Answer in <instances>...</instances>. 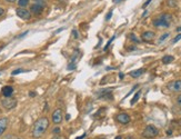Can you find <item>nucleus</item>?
I'll use <instances>...</instances> for the list:
<instances>
[{
    "label": "nucleus",
    "mask_w": 181,
    "mask_h": 139,
    "mask_svg": "<svg viewBox=\"0 0 181 139\" xmlns=\"http://www.w3.org/2000/svg\"><path fill=\"white\" fill-rule=\"evenodd\" d=\"M49 127V119L47 117H41L39 118L37 121L34 124L32 130H31V136L34 139H39L41 138L43 134L46 132V130Z\"/></svg>",
    "instance_id": "nucleus-1"
},
{
    "label": "nucleus",
    "mask_w": 181,
    "mask_h": 139,
    "mask_svg": "<svg viewBox=\"0 0 181 139\" xmlns=\"http://www.w3.org/2000/svg\"><path fill=\"white\" fill-rule=\"evenodd\" d=\"M171 21H172V15L164 13L155 18L152 24L156 28H169L171 25Z\"/></svg>",
    "instance_id": "nucleus-2"
},
{
    "label": "nucleus",
    "mask_w": 181,
    "mask_h": 139,
    "mask_svg": "<svg viewBox=\"0 0 181 139\" xmlns=\"http://www.w3.org/2000/svg\"><path fill=\"white\" fill-rule=\"evenodd\" d=\"M158 135H159V130L155 126H152V125H148L142 131V137L147 139L156 138Z\"/></svg>",
    "instance_id": "nucleus-3"
},
{
    "label": "nucleus",
    "mask_w": 181,
    "mask_h": 139,
    "mask_svg": "<svg viewBox=\"0 0 181 139\" xmlns=\"http://www.w3.org/2000/svg\"><path fill=\"white\" fill-rule=\"evenodd\" d=\"M1 105H2L4 109L7 110L13 109L17 106V99L12 97H4V99L1 100Z\"/></svg>",
    "instance_id": "nucleus-4"
},
{
    "label": "nucleus",
    "mask_w": 181,
    "mask_h": 139,
    "mask_svg": "<svg viewBox=\"0 0 181 139\" xmlns=\"http://www.w3.org/2000/svg\"><path fill=\"white\" fill-rule=\"evenodd\" d=\"M16 13L19 18H21L22 20H30L31 19V13L30 10L26 8H22V7H19V8L16 9Z\"/></svg>",
    "instance_id": "nucleus-5"
},
{
    "label": "nucleus",
    "mask_w": 181,
    "mask_h": 139,
    "mask_svg": "<svg viewBox=\"0 0 181 139\" xmlns=\"http://www.w3.org/2000/svg\"><path fill=\"white\" fill-rule=\"evenodd\" d=\"M62 119H63V113L60 108L56 109L55 111L52 113V121H53V124L59 125L60 122L62 121Z\"/></svg>",
    "instance_id": "nucleus-6"
},
{
    "label": "nucleus",
    "mask_w": 181,
    "mask_h": 139,
    "mask_svg": "<svg viewBox=\"0 0 181 139\" xmlns=\"http://www.w3.org/2000/svg\"><path fill=\"white\" fill-rule=\"evenodd\" d=\"M116 120H117L119 124L127 125V124L130 122V116L127 114V113H121V114H118L116 116Z\"/></svg>",
    "instance_id": "nucleus-7"
},
{
    "label": "nucleus",
    "mask_w": 181,
    "mask_h": 139,
    "mask_svg": "<svg viewBox=\"0 0 181 139\" xmlns=\"http://www.w3.org/2000/svg\"><path fill=\"white\" fill-rule=\"evenodd\" d=\"M168 88L170 89L171 91L181 93V79L174 80L172 82H170V84L168 85Z\"/></svg>",
    "instance_id": "nucleus-8"
},
{
    "label": "nucleus",
    "mask_w": 181,
    "mask_h": 139,
    "mask_svg": "<svg viewBox=\"0 0 181 139\" xmlns=\"http://www.w3.org/2000/svg\"><path fill=\"white\" fill-rule=\"evenodd\" d=\"M43 9L45 7H42L41 4H34L32 2V4L30 6V13L36 15V16H39V15H41L42 11H43Z\"/></svg>",
    "instance_id": "nucleus-9"
},
{
    "label": "nucleus",
    "mask_w": 181,
    "mask_h": 139,
    "mask_svg": "<svg viewBox=\"0 0 181 139\" xmlns=\"http://www.w3.org/2000/svg\"><path fill=\"white\" fill-rule=\"evenodd\" d=\"M156 37V34L153 32V31H150V30H148V31H144L142 32L141 35V38H142L143 41H147V42H150L152 41L153 39Z\"/></svg>",
    "instance_id": "nucleus-10"
},
{
    "label": "nucleus",
    "mask_w": 181,
    "mask_h": 139,
    "mask_svg": "<svg viewBox=\"0 0 181 139\" xmlns=\"http://www.w3.org/2000/svg\"><path fill=\"white\" fill-rule=\"evenodd\" d=\"M8 125H9V119L7 118V117L0 118V137L4 135L6 129L8 128Z\"/></svg>",
    "instance_id": "nucleus-11"
},
{
    "label": "nucleus",
    "mask_w": 181,
    "mask_h": 139,
    "mask_svg": "<svg viewBox=\"0 0 181 139\" xmlns=\"http://www.w3.org/2000/svg\"><path fill=\"white\" fill-rule=\"evenodd\" d=\"M78 56H79V54H78V51L77 52H75L73 55H72L71 59H70V63H69V65L67 66V69L68 70H73V69H76V63H77V59H78Z\"/></svg>",
    "instance_id": "nucleus-12"
},
{
    "label": "nucleus",
    "mask_w": 181,
    "mask_h": 139,
    "mask_svg": "<svg viewBox=\"0 0 181 139\" xmlns=\"http://www.w3.org/2000/svg\"><path fill=\"white\" fill-rule=\"evenodd\" d=\"M1 93L4 97H11L13 93V88L11 86H4L1 90Z\"/></svg>",
    "instance_id": "nucleus-13"
},
{
    "label": "nucleus",
    "mask_w": 181,
    "mask_h": 139,
    "mask_svg": "<svg viewBox=\"0 0 181 139\" xmlns=\"http://www.w3.org/2000/svg\"><path fill=\"white\" fill-rule=\"evenodd\" d=\"M144 71H146V69H144V68H140V69H137V70H133V71H131L130 72V76L132 77V78H138V77L141 76V75H142Z\"/></svg>",
    "instance_id": "nucleus-14"
},
{
    "label": "nucleus",
    "mask_w": 181,
    "mask_h": 139,
    "mask_svg": "<svg viewBox=\"0 0 181 139\" xmlns=\"http://www.w3.org/2000/svg\"><path fill=\"white\" fill-rule=\"evenodd\" d=\"M166 4L170 8H174V7H177L178 0H166Z\"/></svg>",
    "instance_id": "nucleus-15"
},
{
    "label": "nucleus",
    "mask_w": 181,
    "mask_h": 139,
    "mask_svg": "<svg viewBox=\"0 0 181 139\" xmlns=\"http://www.w3.org/2000/svg\"><path fill=\"white\" fill-rule=\"evenodd\" d=\"M173 60H174V57L173 56H164L163 58H162V63H172Z\"/></svg>",
    "instance_id": "nucleus-16"
},
{
    "label": "nucleus",
    "mask_w": 181,
    "mask_h": 139,
    "mask_svg": "<svg viewBox=\"0 0 181 139\" xmlns=\"http://www.w3.org/2000/svg\"><path fill=\"white\" fill-rule=\"evenodd\" d=\"M140 95H141V91H140V90H139V91H137V93H136V95L133 96V98L131 99V105H135L136 102L138 101V99L140 98Z\"/></svg>",
    "instance_id": "nucleus-17"
},
{
    "label": "nucleus",
    "mask_w": 181,
    "mask_h": 139,
    "mask_svg": "<svg viewBox=\"0 0 181 139\" xmlns=\"http://www.w3.org/2000/svg\"><path fill=\"white\" fill-rule=\"evenodd\" d=\"M17 2H18V4H19V7H22V8H25L26 6L29 4V0H18Z\"/></svg>",
    "instance_id": "nucleus-18"
},
{
    "label": "nucleus",
    "mask_w": 181,
    "mask_h": 139,
    "mask_svg": "<svg viewBox=\"0 0 181 139\" xmlns=\"http://www.w3.org/2000/svg\"><path fill=\"white\" fill-rule=\"evenodd\" d=\"M32 2H34V4H41L42 7H45V8H46V1H45V0H32Z\"/></svg>",
    "instance_id": "nucleus-19"
},
{
    "label": "nucleus",
    "mask_w": 181,
    "mask_h": 139,
    "mask_svg": "<svg viewBox=\"0 0 181 139\" xmlns=\"http://www.w3.org/2000/svg\"><path fill=\"white\" fill-rule=\"evenodd\" d=\"M169 36H170V34H169V32H166V34H163V35H162V36L160 37V38H159V42H162L163 40H166V39L168 38Z\"/></svg>",
    "instance_id": "nucleus-20"
},
{
    "label": "nucleus",
    "mask_w": 181,
    "mask_h": 139,
    "mask_svg": "<svg viewBox=\"0 0 181 139\" xmlns=\"http://www.w3.org/2000/svg\"><path fill=\"white\" fill-rule=\"evenodd\" d=\"M130 39H131V40H132V41L137 42V43H138V42H140V39L137 38V37H136V35H135V34H131V35H130Z\"/></svg>",
    "instance_id": "nucleus-21"
},
{
    "label": "nucleus",
    "mask_w": 181,
    "mask_h": 139,
    "mask_svg": "<svg viewBox=\"0 0 181 139\" xmlns=\"http://www.w3.org/2000/svg\"><path fill=\"white\" fill-rule=\"evenodd\" d=\"M23 71H25L23 69H16L15 71L11 72V75H12V76H16V75H18V74H20V72H23Z\"/></svg>",
    "instance_id": "nucleus-22"
},
{
    "label": "nucleus",
    "mask_w": 181,
    "mask_h": 139,
    "mask_svg": "<svg viewBox=\"0 0 181 139\" xmlns=\"http://www.w3.org/2000/svg\"><path fill=\"white\" fill-rule=\"evenodd\" d=\"M72 36H73V38L75 39H78L79 38V32H78L76 29H73L72 30Z\"/></svg>",
    "instance_id": "nucleus-23"
},
{
    "label": "nucleus",
    "mask_w": 181,
    "mask_h": 139,
    "mask_svg": "<svg viewBox=\"0 0 181 139\" xmlns=\"http://www.w3.org/2000/svg\"><path fill=\"white\" fill-rule=\"evenodd\" d=\"M60 131H61V130H60V128H59V127H56L55 129L52 130V134H53V135H59V134H60Z\"/></svg>",
    "instance_id": "nucleus-24"
},
{
    "label": "nucleus",
    "mask_w": 181,
    "mask_h": 139,
    "mask_svg": "<svg viewBox=\"0 0 181 139\" xmlns=\"http://www.w3.org/2000/svg\"><path fill=\"white\" fill-rule=\"evenodd\" d=\"M114 38H116V37H114H114H112V38L110 39L109 41L107 42V45H106V47H105V50H107V49H108V48H109V46H110V43H111V42H112V40H114Z\"/></svg>",
    "instance_id": "nucleus-25"
},
{
    "label": "nucleus",
    "mask_w": 181,
    "mask_h": 139,
    "mask_svg": "<svg viewBox=\"0 0 181 139\" xmlns=\"http://www.w3.org/2000/svg\"><path fill=\"white\" fill-rule=\"evenodd\" d=\"M111 16H112V10H110L109 13H107V16H106V20L109 21V20H110V18H111Z\"/></svg>",
    "instance_id": "nucleus-26"
},
{
    "label": "nucleus",
    "mask_w": 181,
    "mask_h": 139,
    "mask_svg": "<svg viewBox=\"0 0 181 139\" xmlns=\"http://www.w3.org/2000/svg\"><path fill=\"white\" fill-rule=\"evenodd\" d=\"M180 39H181V34H179V35H178V36H177V37H176V38L173 39V40H172V42H173V43H176V42H177V41H179V40H180Z\"/></svg>",
    "instance_id": "nucleus-27"
},
{
    "label": "nucleus",
    "mask_w": 181,
    "mask_h": 139,
    "mask_svg": "<svg viewBox=\"0 0 181 139\" xmlns=\"http://www.w3.org/2000/svg\"><path fill=\"white\" fill-rule=\"evenodd\" d=\"M177 104L181 107V93L177 97Z\"/></svg>",
    "instance_id": "nucleus-28"
},
{
    "label": "nucleus",
    "mask_w": 181,
    "mask_h": 139,
    "mask_svg": "<svg viewBox=\"0 0 181 139\" xmlns=\"http://www.w3.org/2000/svg\"><path fill=\"white\" fill-rule=\"evenodd\" d=\"M150 2H151V0H147V1H146V2H144V4H143L142 8L144 9V8H146V7H147V6H148V4H150Z\"/></svg>",
    "instance_id": "nucleus-29"
},
{
    "label": "nucleus",
    "mask_w": 181,
    "mask_h": 139,
    "mask_svg": "<svg viewBox=\"0 0 181 139\" xmlns=\"http://www.w3.org/2000/svg\"><path fill=\"white\" fill-rule=\"evenodd\" d=\"M52 139H66V138H64V137H62V136L56 135L55 137H53V138H52Z\"/></svg>",
    "instance_id": "nucleus-30"
},
{
    "label": "nucleus",
    "mask_w": 181,
    "mask_h": 139,
    "mask_svg": "<svg viewBox=\"0 0 181 139\" xmlns=\"http://www.w3.org/2000/svg\"><path fill=\"white\" fill-rule=\"evenodd\" d=\"M4 9L2 8V7H0V17L4 16Z\"/></svg>",
    "instance_id": "nucleus-31"
},
{
    "label": "nucleus",
    "mask_w": 181,
    "mask_h": 139,
    "mask_svg": "<svg viewBox=\"0 0 181 139\" xmlns=\"http://www.w3.org/2000/svg\"><path fill=\"white\" fill-rule=\"evenodd\" d=\"M7 2H10V4H13V2H17L18 0H6Z\"/></svg>",
    "instance_id": "nucleus-32"
},
{
    "label": "nucleus",
    "mask_w": 181,
    "mask_h": 139,
    "mask_svg": "<svg viewBox=\"0 0 181 139\" xmlns=\"http://www.w3.org/2000/svg\"><path fill=\"white\" fill-rule=\"evenodd\" d=\"M27 34H28V31H26V32H23V34H21L20 36H19V38H22V37H23V36H26Z\"/></svg>",
    "instance_id": "nucleus-33"
},
{
    "label": "nucleus",
    "mask_w": 181,
    "mask_h": 139,
    "mask_svg": "<svg viewBox=\"0 0 181 139\" xmlns=\"http://www.w3.org/2000/svg\"><path fill=\"white\" fill-rule=\"evenodd\" d=\"M112 1H114V4H118V2H121L122 0H112Z\"/></svg>",
    "instance_id": "nucleus-34"
},
{
    "label": "nucleus",
    "mask_w": 181,
    "mask_h": 139,
    "mask_svg": "<svg viewBox=\"0 0 181 139\" xmlns=\"http://www.w3.org/2000/svg\"><path fill=\"white\" fill-rule=\"evenodd\" d=\"M86 136H87V134H84V136H81V137H79V138H77V139H84V137H86Z\"/></svg>",
    "instance_id": "nucleus-35"
},
{
    "label": "nucleus",
    "mask_w": 181,
    "mask_h": 139,
    "mask_svg": "<svg viewBox=\"0 0 181 139\" xmlns=\"http://www.w3.org/2000/svg\"><path fill=\"white\" fill-rule=\"evenodd\" d=\"M34 95H36L34 93H29V96H30V97H34Z\"/></svg>",
    "instance_id": "nucleus-36"
},
{
    "label": "nucleus",
    "mask_w": 181,
    "mask_h": 139,
    "mask_svg": "<svg viewBox=\"0 0 181 139\" xmlns=\"http://www.w3.org/2000/svg\"><path fill=\"white\" fill-rule=\"evenodd\" d=\"M66 119L69 120V119H70V115H66Z\"/></svg>",
    "instance_id": "nucleus-37"
},
{
    "label": "nucleus",
    "mask_w": 181,
    "mask_h": 139,
    "mask_svg": "<svg viewBox=\"0 0 181 139\" xmlns=\"http://www.w3.org/2000/svg\"><path fill=\"white\" fill-rule=\"evenodd\" d=\"M119 77L122 79V78H123V74H121V72H120V74H119Z\"/></svg>",
    "instance_id": "nucleus-38"
},
{
    "label": "nucleus",
    "mask_w": 181,
    "mask_h": 139,
    "mask_svg": "<svg viewBox=\"0 0 181 139\" xmlns=\"http://www.w3.org/2000/svg\"><path fill=\"white\" fill-rule=\"evenodd\" d=\"M114 139H122V138H121V136H117V137H116Z\"/></svg>",
    "instance_id": "nucleus-39"
},
{
    "label": "nucleus",
    "mask_w": 181,
    "mask_h": 139,
    "mask_svg": "<svg viewBox=\"0 0 181 139\" xmlns=\"http://www.w3.org/2000/svg\"><path fill=\"white\" fill-rule=\"evenodd\" d=\"M177 31H181V27H179V28H177Z\"/></svg>",
    "instance_id": "nucleus-40"
},
{
    "label": "nucleus",
    "mask_w": 181,
    "mask_h": 139,
    "mask_svg": "<svg viewBox=\"0 0 181 139\" xmlns=\"http://www.w3.org/2000/svg\"><path fill=\"white\" fill-rule=\"evenodd\" d=\"M96 139H105V138H102V137H98V138H96Z\"/></svg>",
    "instance_id": "nucleus-41"
},
{
    "label": "nucleus",
    "mask_w": 181,
    "mask_h": 139,
    "mask_svg": "<svg viewBox=\"0 0 181 139\" xmlns=\"http://www.w3.org/2000/svg\"><path fill=\"white\" fill-rule=\"evenodd\" d=\"M179 124H180V125H181V119H180V120H179Z\"/></svg>",
    "instance_id": "nucleus-42"
},
{
    "label": "nucleus",
    "mask_w": 181,
    "mask_h": 139,
    "mask_svg": "<svg viewBox=\"0 0 181 139\" xmlns=\"http://www.w3.org/2000/svg\"><path fill=\"white\" fill-rule=\"evenodd\" d=\"M16 139H20V138H16Z\"/></svg>",
    "instance_id": "nucleus-43"
}]
</instances>
